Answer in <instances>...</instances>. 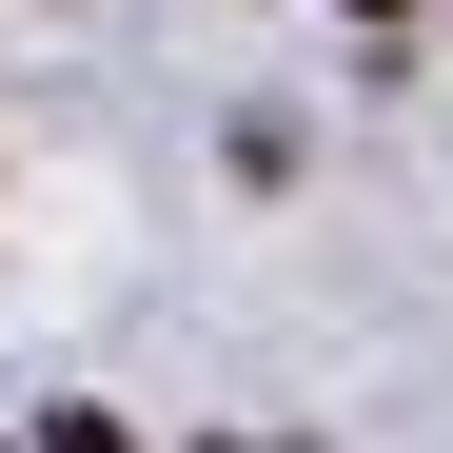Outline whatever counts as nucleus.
<instances>
[{"label": "nucleus", "instance_id": "obj_2", "mask_svg": "<svg viewBox=\"0 0 453 453\" xmlns=\"http://www.w3.org/2000/svg\"><path fill=\"white\" fill-rule=\"evenodd\" d=\"M217 453H276V434H217Z\"/></svg>", "mask_w": 453, "mask_h": 453}, {"label": "nucleus", "instance_id": "obj_3", "mask_svg": "<svg viewBox=\"0 0 453 453\" xmlns=\"http://www.w3.org/2000/svg\"><path fill=\"white\" fill-rule=\"evenodd\" d=\"M355 20H395V0H355Z\"/></svg>", "mask_w": 453, "mask_h": 453}, {"label": "nucleus", "instance_id": "obj_1", "mask_svg": "<svg viewBox=\"0 0 453 453\" xmlns=\"http://www.w3.org/2000/svg\"><path fill=\"white\" fill-rule=\"evenodd\" d=\"M40 453H138V434H119V414H59V434H40Z\"/></svg>", "mask_w": 453, "mask_h": 453}]
</instances>
